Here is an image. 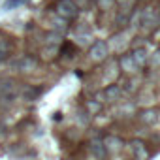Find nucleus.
<instances>
[{"label": "nucleus", "instance_id": "nucleus-2", "mask_svg": "<svg viewBox=\"0 0 160 160\" xmlns=\"http://www.w3.org/2000/svg\"><path fill=\"white\" fill-rule=\"evenodd\" d=\"M55 15L60 17V19H73L77 15V6L73 0H57L55 2Z\"/></svg>", "mask_w": 160, "mask_h": 160}, {"label": "nucleus", "instance_id": "nucleus-20", "mask_svg": "<svg viewBox=\"0 0 160 160\" xmlns=\"http://www.w3.org/2000/svg\"><path fill=\"white\" fill-rule=\"evenodd\" d=\"M96 2H98V6H100L102 10H109L111 4H113V0H96Z\"/></svg>", "mask_w": 160, "mask_h": 160}, {"label": "nucleus", "instance_id": "nucleus-12", "mask_svg": "<svg viewBox=\"0 0 160 160\" xmlns=\"http://www.w3.org/2000/svg\"><path fill=\"white\" fill-rule=\"evenodd\" d=\"M89 151H91V154L92 156H96V158H104L106 156V145H104V141H100V139H92L91 141V145H89Z\"/></svg>", "mask_w": 160, "mask_h": 160}, {"label": "nucleus", "instance_id": "nucleus-13", "mask_svg": "<svg viewBox=\"0 0 160 160\" xmlns=\"http://www.w3.org/2000/svg\"><path fill=\"white\" fill-rule=\"evenodd\" d=\"M12 55V42L8 40H0V64L6 62Z\"/></svg>", "mask_w": 160, "mask_h": 160}, {"label": "nucleus", "instance_id": "nucleus-16", "mask_svg": "<svg viewBox=\"0 0 160 160\" xmlns=\"http://www.w3.org/2000/svg\"><path fill=\"white\" fill-rule=\"evenodd\" d=\"M60 40H62V36H60L58 32H49V34L45 36L47 45H58V43H60Z\"/></svg>", "mask_w": 160, "mask_h": 160}, {"label": "nucleus", "instance_id": "nucleus-1", "mask_svg": "<svg viewBox=\"0 0 160 160\" xmlns=\"http://www.w3.org/2000/svg\"><path fill=\"white\" fill-rule=\"evenodd\" d=\"M17 100V81L13 77H2L0 79V106L12 108Z\"/></svg>", "mask_w": 160, "mask_h": 160}, {"label": "nucleus", "instance_id": "nucleus-19", "mask_svg": "<svg viewBox=\"0 0 160 160\" xmlns=\"http://www.w3.org/2000/svg\"><path fill=\"white\" fill-rule=\"evenodd\" d=\"M149 60L152 62V66H160V47L152 53V57H149Z\"/></svg>", "mask_w": 160, "mask_h": 160}, {"label": "nucleus", "instance_id": "nucleus-7", "mask_svg": "<svg viewBox=\"0 0 160 160\" xmlns=\"http://www.w3.org/2000/svg\"><path fill=\"white\" fill-rule=\"evenodd\" d=\"M138 121L139 122H143V124H154L156 121H158V109H152V108H149V109H141L139 113H138Z\"/></svg>", "mask_w": 160, "mask_h": 160}, {"label": "nucleus", "instance_id": "nucleus-4", "mask_svg": "<svg viewBox=\"0 0 160 160\" xmlns=\"http://www.w3.org/2000/svg\"><path fill=\"white\" fill-rule=\"evenodd\" d=\"M121 94H122V89H121L119 85H108L102 92L96 94V100H98L100 104H102V102H115Z\"/></svg>", "mask_w": 160, "mask_h": 160}, {"label": "nucleus", "instance_id": "nucleus-11", "mask_svg": "<svg viewBox=\"0 0 160 160\" xmlns=\"http://www.w3.org/2000/svg\"><path fill=\"white\" fill-rule=\"evenodd\" d=\"M104 145H106V151L108 152H117L122 149V139L119 136H108L104 139Z\"/></svg>", "mask_w": 160, "mask_h": 160}, {"label": "nucleus", "instance_id": "nucleus-15", "mask_svg": "<svg viewBox=\"0 0 160 160\" xmlns=\"http://www.w3.org/2000/svg\"><path fill=\"white\" fill-rule=\"evenodd\" d=\"M85 108H87V111H89L91 115H96V113H98V111L102 109V104H100L98 100H87Z\"/></svg>", "mask_w": 160, "mask_h": 160}, {"label": "nucleus", "instance_id": "nucleus-14", "mask_svg": "<svg viewBox=\"0 0 160 160\" xmlns=\"http://www.w3.org/2000/svg\"><path fill=\"white\" fill-rule=\"evenodd\" d=\"M40 94H42V89H40V87H27V89L23 91V100L32 102V100H36Z\"/></svg>", "mask_w": 160, "mask_h": 160}, {"label": "nucleus", "instance_id": "nucleus-9", "mask_svg": "<svg viewBox=\"0 0 160 160\" xmlns=\"http://www.w3.org/2000/svg\"><path fill=\"white\" fill-rule=\"evenodd\" d=\"M119 66H121V70L126 72V73H134V72L139 70V68L136 66L132 55H121V58H119Z\"/></svg>", "mask_w": 160, "mask_h": 160}, {"label": "nucleus", "instance_id": "nucleus-8", "mask_svg": "<svg viewBox=\"0 0 160 160\" xmlns=\"http://www.w3.org/2000/svg\"><path fill=\"white\" fill-rule=\"evenodd\" d=\"M130 55H132V58H134V62H136L138 68H143V66L149 62V53H147L145 47H136Z\"/></svg>", "mask_w": 160, "mask_h": 160}, {"label": "nucleus", "instance_id": "nucleus-5", "mask_svg": "<svg viewBox=\"0 0 160 160\" xmlns=\"http://www.w3.org/2000/svg\"><path fill=\"white\" fill-rule=\"evenodd\" d=\"M158 23H160V15H158V10L156 8L143 10V13H141V25L145 28H154Z\"/></svg>", "mask_w": 160, "mask_h": 160}, {"label": "nucleus", "instance_id": "nucleus-3", "mask_svg": "<svg viewBox=\"0 0 160 160\" xmlns=\"http://www.w3.org/2000/svg\"><path fill=\"white\" fill-rule=\"evenodd\" d=\"M108 55H109V45L106 40H96L89 49V58L92 62H102L108 58Z\"/></svg>", "mask_w": 160, "mask_h": 160}, {"label": "nucleus", "instance_id": "nucleus-10", "mask_svg": "<svg viewBox=\"0 0 160 160\" xmlns=\"http://www.w3.org/2000/svg\"><path fill=\"white\" fill-rule=\"evenodd\" d=\"M130 151H132V154H134L138 160H145V158H147V147H145L143 141L132 139V141H130Z\"/></svg>", "mask_w": 160, "mask_h": 160}, {"label": "nucleus", "instance_id": "nucleus-17", "mask_svg": "<svg viewBox=\"0 0 160 160\" xmlns=\"http://www.w3.org/2000/svg\"><path fill=\"white\" fill-rule=\"evenodd\" d=\"M57 53H58V45H47V47L43 49V57H45V58H49V60H51V58H55V55H57Z\"/></svg>", "mask_w": 160, "mask_h": 160}, {"label": "nucleus", "instance_id": "nucleus-18", "mask_svg": "<svg viewBox=\"0 0 160 160\" xmlns=\"http://www.w3.org/2000/svg\"><path fill=\"white\" fill-rule=\"evenodd\" d=\"M113 2H115L121 10H130L132 4H134V0H113Z\"/></svg>", "mask_w": 160, "mask_h": 160}, {"label": "nucleus", "instance_id": "nucleus-6", "mask_svg": "<svg viewBox=\"0 0 160 160\" xmlns=\"http://www.w3.org/2000/svg\"><path fill=\"white\" fill-rule=\"evenodd\" d=\"M36 66H38V62H36V58H32V57H21V58L15 60V64H13V68H15L17 72H23V73L32 72Z\"/></svg>", "mask_w": 160, "mask_h": 160}]
</instances>
